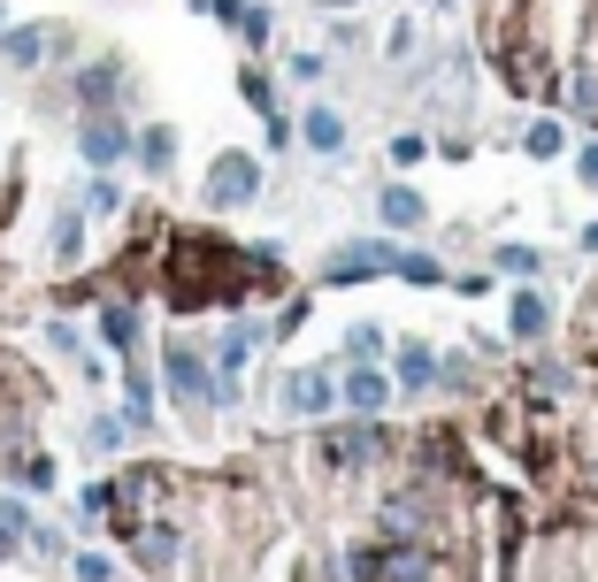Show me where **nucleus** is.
Returning a JSON list of instances; mask_svg holds the SVG:
<instances>
[{"label": "nucleus", "mask_w": 598, "mask_h": 582, "mask_svg": "<svg viewBox=\"0 0 598 582\" xmlns=\"http://www.w3.org/2000/svg\"><path fill=\"white\" fill-rule=\"evenodd\" d=\"M254 184H261V169H254L246 153H223V161H215V176H207V200H215V207H231V200H254Z\"/></svg>", "instance_id": "1"}, {"label": "nucleus", "mask_w": 598, "mask_h": 582, "mask_svg": "<svg viewBox=\"0 0 598 582\" xmlns=\"http://www.w3.org/2000/svg\"><path fill=\"white\" fill-rule=\"evenodd\" d=\"M384 399H392V384H384L376 368H353V376H345V407H353V414H376Z\"/></svg>", "instance_id": "2"}, {"label": "nucleus", "mask_w": 598, "mask_h": 582, "mask_svg": "<svg viewBox=\"0 0 598 582\" xmlns=\"http://www.w3.org/2000/svg\"><path fill=\"white\" fill-rule=\"evenodd\" d=\"M285 399H292V414H322V407H330V384H322L314 368H299L292 384H285Z\"/></svg>", "instance_id": "3"}, {"label": "nucleus", "mask_w": 598, "mask_h": 582, "mask_svg": "<svg viewBox=\"0 0 598 582\" xmlns=\"http://www.w3.org/2000/svg\"><path fill=\"white\" fill-rule=\"evenodd\" d=\"M85 153H93V161H124V153H131L124 123H85Z\"/></svg>", "instance_id": "4"}, {"label": "nucleus", "mask_w": 598, "mask_h": 582, "mask_svg": "<svg viewBox=\"0 0 598 582\" xmlns=\"http://www.w3.org/2000/svg\"><path fill=\"white\" fill-rule=\"evenodd\" d=\"M299 131H307V146H314V153H330V146L345 139V123H338L330 108H307V116H299Z\"/></svg>", "instance_id": "5"}, {"label": "nucleus", "mask_w": 598, "mask_h": 582, "mask_svg": "<svg viewBox=\"0 0 598 582\" xmlns=\"http://www.w3.org/2000/svg\"><path fill=\"white\" fill-rule=\"evenodd\" d=\"M384 223H392V230H407V223H423V192H407V184H392V192H384Z\"/></svg>", "instance_id": "6"}, {"label": "nucleus", "mask_w": 598, "mask_h": 582, "mask_svg": "<svg viewBox=\"0 0 598 582\" xmlns=\"http://www.w3.org/2000/svg\"><path fill=\"white\" fill-rule=\"evenodd\" d=\"M169 384H177V391H207V368H200L184 345H169Z\"/></svg>", "instance_id": "7"}, {"label": "nucleus", "mask_w": 598, "mask_h": 582, "mask_svg": "<svg viewBox=\"0 0 598 582\" xmlns=\"http://www.w3.org/2000/svg\"><path fill=\"white\" fill-rule=\"evenodd\" d=\"M491 261H499V269H506V277H537V269H545V261H537V254H530V246H499V254H491Z\"/></svg>", "instance_id": "8"}, {"label": "nucleus", "mask_w": 598, "mask_h": 582, "mask_svg": "<svg viewBox=\"0 0 598 582\" xmlns=\"http://www.w3.org/2000/svg\"><path fill=\"white\" fill-rule=\"evenodd\" d=\"M392 269H399V277H407V284H438V277H446V269H438V261H430V254H399V261H392Z\"/></svg>", "instance_id": "9"}, {"label": "nucleus", "mask_w": 598, "mask_h": 582, "mask_svg": "<svg viewBox=\"0 0 598 582\" xmlns=\"http://www.w3.org/2000/svg\"><path fill=\"white\" fill-rule=\"evenodd\" d=\"M0 54H8V62H39V31H31V23H23V31H8V39H0Z\"/></svg>", "instance_id": "10"}, {"label": "nucleus", "mask_w": 598, "mask_h": 582, "mask_svg": "<svg viewBox=\"0 0 598 582\" xmlns=\"http://www.w3.org/2000/svg\"><path fill=\"white\" fill-rule=\"evenodd\" d=\"M430 376H438V360H430L423 345H415V353H399V384H430Z\"/></svg>", "instance_id": "11"}, {"label": "nucleus", "mask_w": 598, "mask_h": 582, "mask_svg": "<svg viewBox=\"0 0 598 582\" xmlns=\"http://www.w3.org/2000/svg\"><path fill=\"white\" fill-rule=\"evenodd\" d=\"M514 330H522V337H537V330H545V306H537V299H530V291H522V299H514Z\"/></svg>", "instance_id": "12"}, {"label": "nucleus", "mask_w": 598, "mask_h": 582, "mask_svg": "<svg viewBox=\"0 0 598 582\" xmlns=\"http://www.w3.org/2000/svg\"><path fill=\"white\" fill-rule=\"evenodd\" d=\"M100 330H108V345H131V330H139V322H131V306H108V314H100Z\"/></svg>", "instance_id": "13"}, {"label": "nucleus", "mask_w": 598, "mask_h": 582, "mask_svg": "<svg viewBox=\"0 0 598 582\" xmlns=\"http://www.w3.org/2000/svg\"><path fill=\"white\" fill-rule=\"evenodd\" d=\"M139 153H147V169H169V153H177V139H169V131H147V139H139Z\"/></svg>", "instance_id": "14"}, {"label": "nucleus", "mask_w": 598, "mask_h": 582, "mask_svg": "<svg viewBox=\"0 0 598 582\" xmlns=\"http://www.w3.org/2000/svg\"><path fill=\"white\" fill-rule=\"evenodd\" d=\"M361 353H384V330H376V322H361V330H353V360H361Z\"/></svg>", "instance_id": "15"}, {"label": "nucleus", "mask_w": 598, "mask_h": 582, "mask_svg": "<svg viewBox=\"0 0 598 582\" xmlns=\"http://www.w3.org/2000/svg\"><path fill=\"white\" fill-rule=\"evenodd\" d=\"M530 153H560V123H537V131H530Z\"/></svg>", "instance_id": "16"}, {"label": "nucleus", "mask_w": 598, "mask_h": 582, "mask_svg": "<svg viewBox=\"0 0 598 582\" xmlns=\"http://www.w3.org/2000/svg\"><path fill=\"white\" fill-rule=\"evenodd\" d=\"M77 575L85 582H116V568H108V560H77Z\"/></svg>", "instance_id": "17"}, {"label": "nucleus", "mask_w": 598, "mask_h": 582, "mask_svg": "<svg viewBox=\"0 0 598 582\" xmlns=\"http://www.w3.org/2000/svg\"><path fill=\"white\" fill-rule=\"evenodd\" d=\"M584 184H598V146H591V153H584Z\"/></svg>", "instance_id": "18"}]
</instances>
